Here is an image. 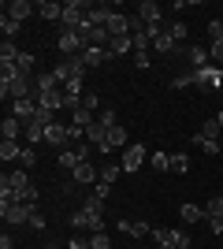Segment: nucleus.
Masks as SVG:
<instances>
[{
  "instance_id": "f257e3e1",
  "label": "nucleus",
  "mask_w": 223,
  "mask_h": 249,
  "mask_svg": "<svg viewBox=\"0 0 223 249\" xmlns=\"http://www.w3.org/2000/svg\"><path fill=\"white\" fill-rule=\"evenodd\" d=\"M0 201L4 205H15V201H34L37 205V190L30 186V175L26 171H8V175L0 178Z\"/></svg>"
},
{
  "instance_id": "f03ea898",
  "label": "nucleus",
  "mask_w": 223,
  "mask_h": 249,
  "mask_svg": "<svg viewBox=\"0 0 223 249\" xmlns=\"http://www.w3.org/2000/svg\"><path fill=\"white\" fill-rule=\"evenodd\" d=\"M37 86H34V74H15V78H0V97L4 101H22V97H34Z\"/></svg>"
},
{
  "instance_id": "7ed1b4c3",
  "label": "nucleus",
  "mask_w": 223,
  "mask_h": 249,
  "mask_svg": "<svg viewBox=\"0 0 223 249\" xmlns=\"http://www.w3.org/2000/svg\"><path fill=\"white\" fill-rule=\"evenodd\" d=\"M86 71H89V67H86L82 56H64V60L52 67V74L60 78V86H67V82H82Z\"/></svg>"
},
{
  "instance_id": "20e7f679",
  "label": "nucleus",
  "mask_w": 223,
  "mask_h": 249,
  "mask_svg": "<svg viewBox=\"0 0 223 249\" xmlns=\"http://www.w3.org/2000/svg\"><path fill=\"white\" fill-rule=\"evenodd\" d=\"M34 216H37V205H34V201H15V205H4V201H0V219H8L11 227H15V223H30Z\"/></svg>"
},
{
  "instance_id": "39448f33",
  "label": "nucleus",
  "mask_w": 223,
  "mask_h": 249,
  "mask_svg": "<svg viewBox=\"0 0 223 249\" xmlns=\"http://www.w3.org/2000/svg\"><path fill=\"white\" fill-rule=\"evenodd\" d=\"M193 82H197V89H205V93L223 89V71L216 67V63H205L201 71H193Z\"/></svg>"
},
{
  "instance_id": "423d86ee",
  "label": "nucleus",
  "mask_w": 223,
  "mask_h": 249,
  "mask_svg": "<svg viewBox=\"0 0 223 249\" xmlns=\"http://www.w3.org/2000/svg\"><path fill=\"white\" fill-rule=\"evenodd\" d=\"M145 160H149V149L141 145V142H130V145L123 149V160H119V164H123V171H127V175H134Z\"/></svg>"
},
{
  "instance_id": "0eeeda50",
  "label": "nucleus",
  "mask_w": 223,
  "mask_h": 249,
  "mask_svg": "<svg viewBox=\"0 0 223 249\" xmlns=\"http://www.w3.org/2000/svg\"><path fill=\"white\" fill-rule=\"evenodd\" d=\"M86 11H89V4H86V0H67L64 4V30H78V26H82L86 22Z\"/></svg>"
},
{
  "instance_id": "6e6552de",
  "label": "nucleus",
  "mask_w": 223,
  "mask_h": 249,
  "mask_svg": "<svg viewBox=\"0 0 223 249\" xmlns=\"http://www.w3.org/2000/svg\"><path fill=\"white\" fill-rule=\"evenodd\" d=\"M56 49L64 52V56H82L86 41H82V34H78V30H64V34H60V41H56Z\"/></svg>"
},
{
  "instance_id": "1a4fd4ad",
  "label": "nucleus",
  "mask_w": 223,
  "mask_h": 249,
  "mask_svg": "<svg viewBox=\"0 0 223 249\" xmlns=\"http://www.w3.org/2000/svg\"><path fill=\"white\" fill-rule=\"evenodd\" d=\"M67 223L78 227V231H89V234H93V231H104V216H93V212H86V208H78Z\"/></svg>"
},
{
  "instance_id": "9d476101",
  "label": "nucleus",
  "mask_w": 223,
  "mask_h": 249,
  "mask_svg": "<svg viewBox=\"0 0 223 249\" xmlns=\"http://www.w3.org/2000/svg\"><path fill=\"white\" fill-rule=\"evenodd\" d=\"M112 37H130V30H134V15H123V11H112V19H108L104 26Z\"/></svg>"
},
{
  "instance_id": "9b49d317",
  "label": "nucleus",
  "mask_w": 223,
  "mask_h": 249,
  "mask_svg": "<svg viewBox=\"0 0 223 249\" xmlns=\"http://www.w3.org/2000/svg\"><path fill=\"white\" fill-rule=\"evenodd\" d=\"M11 115L26 126L34 115H37V93H34V97H22V101H11Z\"/></svg>"
},
{
  "instance_id": "f8f14e48",
  "label": "nucleus",
  "mask_w": 223,
  "mask_h": 249,
  "mask_svg": "<svg viewBox=\"0 0 223 249\" xmlns=\"http://www.w3.org/2000/svg\"><path fill=\"white\" fill-rule=\"evenodd\" d=\"M138 19L145 26H164V8H160L156 0H141L138 4Z\"/></svg>"
},
{
  "instance_id": "ddd939ff",
  "label": "nucleus",
  "mask_w": 223,
  "mask_h": 249,
  "mask_svg": "<svg viewBox=\"0 0 223 249\" xmlns=\"http://www.w3.org/2000/svg\"><path fill=\"white\" fill-rule=\"evenodd\" d=\"M37 108H49V112H60V108H67L64 86H60V89H45V93H37Z\"/></svg>"
},
{
  "instance_id": "4468645a",
  "label": "nucleus",
  "mask_w": 223,
  "mask_h": 249,
  "mask_svg": "<svg viewBox=\"0 0 223 249\" xmlns=\"http://www.w3.org/2000/svg\"><path fill=\"white\" fill-rule=\"evenodd\" d=\"M186 60H190L193 71H201L205 63H212V52H208V45H190V49H186Z\"/></svg>"
},
{
  "instance_id": "2eb2a0df",
  "label": "nucleus",
  "mask_w": 223,
  "mask_h": 249,
  "mask_svg": "<svg viewBox=\"0 0 223 249\" xmlns=\"http://www.w3.org/2000/svg\"><path fill=\"white\" fill-rule=\"evenodd\" d=\"M119 231L130 234V238H145V234H153V227H149L145 219H119Z\"/></svg>"
},
{
  "instance_id": "dca6fc26",
  "label": "nucleus",
  "mask_w": 223,
  "mask_h": 249,
  "mask_svg": "<svg viewBox=\"0 0 223 249\" xmlns=\"http://www.w3.org/2000/svg\"><path fill=\"white\" fill-rule=\"evenodd\" d=\"M153 49H156L160 56H171V52L179 49V41L171 37V30H160V34H153Z\"/></svg>"
},
{
  "instance_id": "f3484780",
  "label": "nucleus",
  "mask_w": 223,
  "mask_h": 249,
  "mask_svg": "<svg viewBox=\"0 0 223 249\" xmlns=\"http://www.w3.org/2000/svg\"><path fill=\"white\" fill-rule=\"evenodd\" d=\"M45 142L56 149H64L67 145V123H52V126H45Z\"/></svg>"
},
{
  "instance_id": "a211bd4d",
  "label": "nucleus",
  "mask_w": 223,
  "mask_h": 249,
  "mask_svg": "<svg viewBox=\"0 0 223 249\" xmlns=\"http://www.w3.org/2000/svg\"><path fill=\"white\" fill-rule=\"evenodd\" d=\"M30 11H37V8L30 4V0H11V4H4V15H11V19H19V22L26 19Z\"/></svg>"
},
{
  "instance_id": "6ab92c4d",
  "label": "nucleus",
  "mask_w": 223,
  "mask_h": 249,
  "mask_svg": "<svg viewBox=\"0 0 223 249\" xmlns=\"http://www.w3.org/2000/svg\"><path fill=\"white\" fill-rule=\"evenodd\" d=\"M0 130H4V142H19L26 126H22L19 119H15V115H4V123H0Z\"/></svg>"
},
{
  "instance_id": "aec40b11",
  "label": "nucleus",
  "mask_w": 223,
  "mask_h": 249,
  "mask_svg": "<svg viewBox=\"0 0 223 249\" xmlns=\"http://www.w3.org/2000/svg\"><path fill=\"white\" fill-rule=\"evenodd\" d=\"M82 60H86V67H101L104 60H112V52L101 49V45H89V49L82 52Z\"/></svg>"
},
{
  "instance_id": "412c9836",
  "label": "nucleus",
  "mask_w": 223,
  "mask_h": 249,
  "mask_svg": "<svg viewBox=\"0 0 223 249\" xmlns=\"http://www.w3.org/2000/svg\"><path fill=\"white\" fill-rule=\"evenodd\" d=\"M71 178L78 182V186H89V182H97V167L86 160V164H78V167L71 171Z\"/></svg>"
},
{
  "instance_id": "4be33fe9",
  "label": "nucleus",
  "mask_w": 223,
  "mask_h": 249,
  "mask_svg": "<svg viewBox=\"0 0 223 249\" xmlns=\"http://www.w3.org/2000/svg\"><path fill=\"white\" fill-rule=\"evenodd\" d=\"M112 149H127V130H123V126H112V130H108V142H104L101 153H112Z\"/></svg>"
},
{
  "instance_id": "5701e85b",
  "label": "nucleus",
  "mask_w": 223,
  "mask_h": 249,
  "mask_svg": "<svg viewBox=\"0 0 223 249\" xmlns=\"http://www.w3.org/2000/svg\"><path fill=\"white\" fill-rule=\"evenodd\" d=\"M37 15H41V19H64V4H52V0H41V4H37Z\"/></svg>"
},
{
  "instance_id": "b1692460",
  "label": "nucleus",
  "mask_w": 223,
  "mask_h": 249,
  "mask_svg": "<svg viewBox=\"0 0 223 249\" xmlns=\"http://www.w3.org/2000/svg\"><path fill=\"white\" fill-rule=\"evenodd\" d=\"M22 56V49L15 41H8V37H4V41H0V63H15Z\"/></svg>"
},
{
  "instance_id": "393cba45",
  "label": "nucleus",
  "mask_w": 223,
  "mask_h": 249,
  "mask_svg": "<svg viewBox=\"0 0 223 249\" xmlns=\"http://www.w3.org/2000/svg\"><path fill=\"white\" fill-rule=\"evenodd\" d=\"M71 123L82 126V130H89V126L97 123V112H89V108H78V112H71Z\"/></svg>"
},
{
  "instance_id": "a878e982",
  "label": "nucleus",
  "mask_w": 223,
  "mask_h": 249,
  "mask_svg": "<svg viewBox=\"0 0 223 249\" xmlns=\"http://www.w3.org/2000/svg\"><path fill=\"white\" fill-rule=\"evenodd\" d=\"M0 30H4V37H8V41H15V37H19V30H22V22L11 19V15H0Z\"/></svg>"
},
{
  "instance_id": "bb28decb",
  "label": "nucleus",
  "mask_w": 223,
  "mask_h": 249,
  "mask_svg": "<svg viewBox=\"0 0 223 249\" xmlns=\"http://www.w3.org/2000/svg\"><path fill=\"white\" fill-rule=\"evenodd\" d=\"M34 86H37V93H45V89H60V78H56L52 71H41L37 78H34Z\"/></svg>"
},
{
  "instance_id": "cd10ccee",
  "label": "nucleus",
  "mask_w": 223,
  "mask_h": 249,
  "mask_svg": "<svg viewBox=\"0 0 223 249\" xmlns=\"http://www.w3.org/2000/svg\"><path fill=\"white\" fill-rule=\"evenodd\" d=\"M22 142H26V145H37V142H45V126H37L30 119V123H26V130H22Z\"/></svg>"
},
{
  "instance_id": "c85d7f7f",
  "label": "nucleus",
  "mask_w": 223,
  "mask_h": 249,
  "mask_svg": "<svg viewBox=\"0 0 223 249\" xmlns=\"http://www.w3.org/2000/svg\"><path fill=\"white\" fill-rule=\"evenodd\" d=\"M108 52H112V56H127V52H134V41H130V37H112V41H108Z\"/></svg>"
},
{
  "instance_id": "c756f323",
  "label": "nucleus",
  "mask_w": 223,
  "mask_h": 249,
  "mask_svg": "<svg viewBox=\"0 0 223 249\" xmlns=\"http://www.w3.org/2000/svg\"><path fill=\"white\" fill-rule=\"evenodd\" d=\"M179 216L186 219V223H197V219H208V216H205V205H182V208H179Z\"/></svg>"
},
{
  "instance_id": "7c9ffc66",
  "label": "nucleus",
  "mask_w": 223,
  "mask_h": 249,
  "mask_svg": "<svg viewBox=\"0 0 223 249\" xmlns=\"http://www.w3.org/2000/svg\"><path fill=\"white\" fill-rule=\"evenodd\" d=\"M119 171H123V164H112V160H108V164H101V182H104V186H112V182L119 178Z\"/></svg>"
},
{
  "instance_id": "2f4dec72",
  "label": "nucleus",
  "mask_w": 223,
  "mask_h": 249,
  "mask_svg": "<svg viewBox=\"0 0 223 249\" xmlns=\"http://www.w3.org/2000/svg\"><path fill=\"white\" fill-rule=\"evenodd\" d=\"M97 123L104 126V130H112V126H119V115H116V108H101V115H97Z\"/></svg>"
},
{
  "instance_id": "473e14b6",
  "label": "nucleus",
  "mask_w": 223,
  "mask_h": 249,
  "mask_svg": "<svg viewBox=\"0 0 223 249\" xmlns=\"http://www.w3.org/2000/svg\"><path fill=\"white\" fill-rule=\"evenodd\" d=\"M193 145L201 149V153H208V156L220 153V142H212V138H201V134H193Z\"/></svg>"
},
{
  "instance_id": "72a5a7b5",
  "label": "nucleus",
  "mask_w": 223,
  "mask_h": 249,
  "mask_svg": "<svg viewBox=\"0 0 223 249\" xmlns=\"http://www.w3.org/2000/svg\"><path fill=\"white\" fill-rule=\"evenodd\" d=\"M22 145L19 142H0V160H19Z\"/></svg>"
},
{
  "instance_id": "f704fd0d",
  "label": "nucleus",
  "mask_w": 223,
  "mask_h": 249,
  "mask_svg": "<svg viewBox=\"0 0 223 249\" xmlns=\"http://www.w3.org/2000/svg\"><path fill=\"white\" fill-rule=\"evenodd\" d=\"M197 134H201V138H212V142H220L223 130H220V123H216V119H205V126L197 130Z\"/></svg>"
},
{
  "instance_id": "c9c22d12",
  "label": "nucleus",
  "mask_w": 223,
  "mask_h": 249,
  "mask_svg": "<svg viewBox=\"0 0 223 249\" xmlns=\"http://www.w3.org/2000/svg\"><path fill=\"white\" fill-rule=\"evenodd\" d=\"M34 164H37V153H34V145H22V153H19V167H22V171H30Z\"/></svg>"
},
{
  "instance_id": "e433bc0d",
  "label": "nucleus",
  "mask_w": 223,
  "mask_h": 249,
  "mask_svg": "<svg viewBox=\"0 0 223 249\" xmlns=\"http://www.w3.org/2000/svg\"><path fill=\"white\" fill-rule=\"evenodd\" d=\"M89 249H112L108 231H93V234H89Z\"/></svg>"
},
{
  "instance_id": "4c0bfd02",
  "label": "nucleus",
  "mask_w": 223,
  "mask_h": 249,
  "mask_svg": "<svg viewBox=\"0 0 223 249\" xmlns=\"http://www.w3.org/2000/svg\"><path fill=\"white\" fill-rule=\"evenodd\" d=\"M205 216H208V219L223 216V194H216V197H208V205H205Z\"/></svg>"
},
{
  "instance_id": "58836bf2",
  "label": "nucleus",
  "mask_w": 223,
  "mask_h": 249,
  "mask_svg": "<svg viewBox=\"0 0 223 249\" xmlns=\"http://www.w3.org/2000/svg\"><path fill=\"white\" fill-rule=\"evenodd\" d=\"M171 171H175V175H186V171H190V160H186V153H171Z\"/></svg>"
},
{
  "instance_id": "ea45409f",
  "label": "nucleus",
  "mask_w": 223,
  "mask_h": 249,
  "mask_svg": "<svg viewBox=\"0 0 223 249\" xmlns=\"http://www.w3.org/2000/svg\"><path fill=\"white\" fill-rule=\"evenodd\" d=\"M171 249H193L190 234H186V231H171Z\"/></svg>"
},
{
  "instance_id": "a19ab883",
  "label": "nucleus",
  "mask_w": 223,
  "mask_h": 249,
  "mask_svg": "<svg viewBox=\"0 0 223 249\" xmlns=\"http://www.w3.org/2000/svg\"><path fill=\"white\" fill-rule=\"evenodd\" d=\"M190 86H197V82H193V71L175 74V78H171V89H190Z\"/></svg>"
},
{
  "instance_id": "79ce46f5",
  "label": "nucleus",
  "mask_w": 223,
  "mask_h": 249,
  "mask_svg": "<svg viewBox=\"0 0 223 249\" xmlns=\"http://www.w3.org/2000/svg\"><path fill=\"white\" fill-rule=\"evenodd\" d=\"M149 164L156 167V171H171V153H156V156H149Z\"/></svg>"
},
{
  "instance_id": "37998d69",
  "label": "nucleus",
  "mask_w": 223,
  "mask_h": 249,
  "mask_svg": "<svg viewBox=\"0 0 223 249\" xmlns=\"http://www.w3.org/2000/svg\"><path fill=\"white\" fill-rule=\"evenodd\" d=\"M86 212H93V216H104V201H101V197H97V194H93V197H86Z\"/></svg>"
},
{
  "instance_id": "c03bdc74",
  "label": "nucleus",
  "mask_w": 223,
  "mask_h": 249,
  "mask_svg": "<svg viewBox=\"0 0 223 249\" xmlns=\"http://www.w3.org/2000/svg\"><path fill=\"white\" fill-rule=\"evenodd\" d=\"M15 63H19V71H22V74H30V71H34V52H22Z\"/></svg>"
},
{
  "instance_id": "a18cd8bd",
  "label": "nucleus",
  "mask_w": 223,
  "mask_h": 249,
  "mask_svg": "<svg viewBox=\"0 0 223 249\" xmlns=\"http://www.w3.org/2000/svg\"><path fill=\"white\" fill-rule=\"evenodd\" d=\"M82 108H89V112L101 115V97H97V93H86V97H82Z\"/></svg>"
},
{
  "instance_id": "49530a36",
  "label": "nucleus",
  "mask_w": 223,
  "mask_h": 249,
  "mask_svg": "<svg viewBox=\"0 0 223 249\" xmlns=\"http://www.w3.org/2000/svg\"><path fill=\"white\" fill-rule=\"evenodd\" d=\"M168 30H171V37H175V41H182V37L190 34V26H186V22H171Z\"/></svg>"
},
{
  "instance_id": "de8ad7c7",
  "label": "nucleus",
  "mask_w": 223,
  "mask_h": 249,
  "mask_svg": "<svg viewBox=\"0 0 223 249\" xmlns=\"http://www.w3.org/2000/svg\"><path fill=\"white\" fill-rule=\"evenodd\" d=\"M149 63H153L149 52H134V67H138V71H149Z\"/></svg>"
},
{
  "instance_id": "09e8293b",
  "label": "nucleus",
  "mask_w": 223,
  "mask_h": 249,
  "mask_svg": "<svg viewBox=\"0 0 223 249\" xmlns=\"http://www.w3.org/2000/svg\"><path fill=\"white\" fill-rule=\"evenodd\" d=\"M208 37H212V41H223V22H220V19L208 22Z\"/></svg>"
},
{
  "instance_id": "8fccbe9b",
  "label": "nucleus",
  "mask_w": 223,
  "mask_h": 249,
  "mask_svg": "<svg viewBox=\"0 0 223 249\" xmlns=\"http://www.w3.org/2000/svg\"><path fill=\"white\" fill-rule=\"evenodd\" d=\"M208 52H212V63H220V67H223V41H212V45H208Z\"/></svg>"
},
{
  "instance_id": "3c124183",
  "label": "nucleus",
  "mask_w": 223,
  "mask_h": 249,
  "mask_svg": "<svg viewBox=\"0 0 223 249\" xmlns=\"http://www.w3.org/2000/svg\"><path fill=\"white\" fill-rule=\"evenodd\" d=\"M153 238H156V246H171V231L156 227V231H153Z\"/></svg>"
},
{
  "instance_id": "603ef678",
  "label": "nucleus",
  "mask_w": 223,
  "mask_h": 249,
  "mask_svg": "<svg viewBox=\"0 0 223 249\" xmlns=\"http://www.w3.org/2000/svg\"><path fill=\"white\" fill-rule=\"evenodd\" d=\"M67 249H89V238H78V234H74V238L67 242Z\"/></svg>"
},
{
  "instance_id": "864d4df0",
  "label": "nucleus",
  "mask_w": 223,
  "mask_h": 249,
  "mask_svg": "<svg viewBox=\"0 0 223 249\" xmlns=\"http://www.w3.org/2000/svg\"><path fill=\"white\" fill-rule=\"evenodd\" d=\"M208 227H212V234H223V216H216V219H208Z\"/></svg>"
},
{
  "instance_id": "5fc2aeb1",
  "label": "nucleus",
  "mask_w": 223,
  "mask_h": 249,
  "mask_svg": "<svg viewBox=\"0 0 223 249\" xmlns=\"http://www.w3.org/2000/svg\"><path fill=\"white\" fill-rule=\"evenodd\" d=\"M0 249H15V242H11L8 234H4V238H0Z\"/></svg>"
},
{
  "instance_id": "6e6d98bb",
  "label": "nucleus",
  "mask_w": 223,
  "mask_h": 249,
  "mask_svg": "<svg viewBox=\"0 0 223 249\" xmlns=\"http://www.w3.org/2000/svg\"><path fill=\"white\" fill-rule=\"evenodd\" d=\"M216 123H220V130H223V112H220V115H216Z\"/></svg>"
},
{
  "instance_id": "4d7b16f0",
  "label": "nucleus",
  "mask_w": 223,
  "mask_h": 249,
  "mask_svg": "<svg viewBox=\"0 0 223 249\" xmlns=\"http://www.w3.org/2000/svg\"><path fill=\"white\" fill-rule=\"evenodd\" d=\"M156 249H171V246H156Z\"/></svg>"
},
{
  "instance_id": "13d9d810",
  "label": "nucleus",
  "mask_w": 223,
  "mask_h": 249,
  "mask_svg": "<svg viewBox=\"0 0 223 249\" xmlns=\"http://www.w3.org/2000/svg\"><path fill=\"white\" fill-rule=\"evenodd\" d=\"M220 149H223V138H220Z\"/></svg>"
},
{
  "instance_id": "bf43d9fd",
  "label": "nucleus",
  "mask_w": 223,
  "mask_h": 249,
  "mask_svg": "<svg viewBox=\"0 0 223 249\" xmlns=\"http://www.w3.org/2000/svg\"><path fill=\"white\" fill-rule=\"evenodd\" d=\"M52 249H56V246H52Z\"/></svg>"
}]
</instances>
